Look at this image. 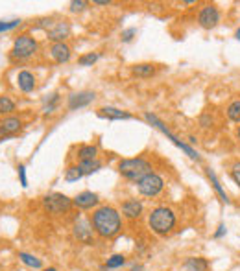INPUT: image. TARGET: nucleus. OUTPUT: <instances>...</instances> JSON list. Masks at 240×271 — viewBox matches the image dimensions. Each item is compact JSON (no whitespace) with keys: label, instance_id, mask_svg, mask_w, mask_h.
<instances>
[{"label":"nucleus","instance_id":"obj_1","mask_svg":"<svg viewBox=\"0 0 240 271\" xmlns=\"http://www.w3.org/2000/svg\"><path fill=\"white\" fill-rule=\"evenodd\" d=\"M91 225L100 238H114L122 231V214L111 205H100L92 210Z\"/></svg>","mask_w":240,"mask_h":271},{"label":"nucleus","instance_id":"obj_2","mask_svg":"<svg viewBox=\"0 0 240 271\" xmlns=\"http://www.w3.org/2000/svg\"><path fill=\"white\" fill-rule=\"evenodd\" d=\"M176 225H177V214L172 207L159 205V207L150 210L148 227L154 234H157V236H168V234L174 232Z\"/></svg>","mask_w":240,"mask_h":271},{"label":"nucleus","instance_id":"obj_3","mask_svg":"<svg viewBox=\"0 0 240 271\" xmlns=\"http://www.w3.org/2000/svg\"><path fill=\"white\" fill-rule=\"evenodd\" d=\"M118 174L128 181H141L144 175H148L154 172L152 163L144 157H132V159H120L118 161Z\"/></svg>","mask_w":240,"mask_h":271},{"label":"nucleus","instance_id":"obj_4","mask_svg":"<svg viewBox=\"0 0 240 271\" xmlns=\"http://www.w3.org/2000/svg\"><path fill=\"white\" fill-rule=\"evenodd\" d=\"M144 120H146V122H148L152 127H155L157 131H161V133H163V135H165L166 139H168V141L174 144V146L179 148V150H181L185 155H189V159H192V161H196V163H201V155H200V153L196 152V150L190 146V144H187V142H183V141H179V139H177V137L174 135V133H172L168 127H166L165 122H163L161 118H157L154 113L146 111V113H144Z\"/></svg>","mask_w":240,"mask_h":271},{"label":"nucleus","instance_id":"obj_5","mask_svg":"<svg viewBox=\"0 0 240 271\" xmlns=\"http://www.w3.org/2000/svg\"><path fill=\"white\" fill-rule=\"evenodd\" d=\"M37 48H39V45H37L35 37H32L30 34H21L13 39L12 57H15L19 61H26L37 54Z\"/></svg>","mask_w":240,"mask_h":271},{"label":"nucleus","instance_id":"obj_6","mask_svg":"<svg viewBox=\"0 0 240 271\" xmlns=\"http://www.w3.org/2000/svg\"><path fill=\"white\" fill-rule=\"evenodd\" d=\"M72 205H74L72 199L61 192H50L43 198V207H45L46 212L52 216L67 214V212L72 209Z\"/></svg>","mask_w":240,"mask_h":271},{"label":"nucleus","instance_id":"obj_7","mask_svg":"<svg viewBox=\"0 0 240 271\" xmlns=\"http://www.w3.org/2000/svg\"><path fill=\"white\" fill-rule=\"evenodd\" d=\"M137 190L144 198H157L165 190V179L159 174L152 172V174L144 175L141 181H137Z\"/></svg>","mask_w":240,"mask_h":271},{"label":"nucleus","instance_id":"obj_8","mask_svg":"<svg viewBox=\"0 0 240 271\" xmlns=\"http://www.w3.org/2000/svg\"><path fill=\"white\" fill-rule=\"evenodd\" d=\"M222 21V13L216 4H203L198 12V24L203 30H214Z\"/></svg>","mask_w":240,"mask_h":271},{"label":"nucleus","instance_id":"obj_9","mask_svg":"<svg viewBox=\"0 0 240 271\" xmlns=\"http://www.w3.org/2000/svg\"><path fill=\"white\" fill-rule=\"evenodd\" d=\"M96 98V92L94 90H78V92H72L67 98V109L69 111H78V109H83L87 105H91Z\"/></svg>","mask_w":240,"mask_h":271},{"label":"nucleus","instance_id":"obj_10","mask_svg":"<svg viewBox=\"0 0 240 271\" xmlns=\"http://www.w3.org/2000/svg\"><path fill=\"white\" fill-rule=\"evenodd\" d=\"M72 232L80 243H85V245L94 243V229L91 225V220H78L72 227Z\"/></svg>","mask_w":240,"mask_h":271},{"label":"nucleus","instance_id":"obj_11","mask_svg":"<svg viewBox=\"0 0 240 271\" xmlns=\"http://www.w3.org/2000/svg\"><path fill=\"white\" fill-rule=\"evenodd\" d=\"M70 32H72L70 24L67 21H59L52 24L50 30H46V39L52 43H65L70 37Z\"/></svg>","mask_w":240,"mask_h":271},{"label":"nucleus","instance_id":"obj_12","mask_svg":"<svg viewBox=\"0 0 240 271\" xmlns=\"http://www.w3.org/2000/svg\"><path fill=\"white\" fill-rule=\"evenodd\" d=\"M120 212H122V216L128 218V220H139L144 212V205L141 199H135V198L124 199V201H122V207H120Z\"/></svg>","mask_w":240,"mask_h":271},{"label":"nucleus","instance_id":"obj_13","mask_svg":"<svg viewBox=\"0 0 240 271\" xmlns=\"http://www.w3.org/2000/svg\"><path fill=\"white\" fill-rule=\"evenodd\" d=\"M72 203L74 207L81 210H92V209H98V203H100V198H98V194L91 192V190H85V192H80L72 199Z\"/></svg>","mask_w":240,"mask_h":271},{"label":"nucleus","instance_id":"obj_14","mask_svg":"<svg viewBox=\"0 0 240 271\" xmlns=\"http://www.w3.org/2000/svg\"><path fill=\"white\" fill-rule=\"evenodd\" d=\"M48 52H50V57L57 65H65L72 57V50H70V46L67 43H52Z\"/></svg>","mask_w":240,"mask_h":271},{"label":"nucleus","instance_id":"obj_15","mask_svg":"<svg viewBox=\"0 0 240 271\" xmlns=\"http://www.w3.org/2000/svg\"><path fill=\"white\" fill-rule=\"evenodd\" d=\"M205 175H207V179L211 181V187L212 190H214V194H216L218 198H220V201L225 205H231V199H229L227 192H225V188L222 187V183L218 181L216 174H214V170L212 168H205Z\"/></svg>","mask_w":240,"mask_h":271},{"label":"nucleus","instance_id":"obj_16","mask_svg":"<svg viewBox=\"0 0 240 271\" xmlns=\"http://www.w3.org/2000/svg\"><path fill=\"white\" fill-rule=\"evenodd\" d=\"M98 116L107 120H132L133 114H130L128 111H122L118 107H113V105H105V107L98 109Z\"/></svg>","mask_w":240,"mask_h":271},{"label":"nucleus","instance_id":"obj_17","mask_svg":"<svg viewBox=\"0 0 240 271\" xmlns=\"http://www.w3.org/2000/svg\"><path fill=\"white\" fill-rule=\"evenodd\" d=\"M21 129H23V120L17 116H6L4 120H0V131L4 135L15 137Z\"/></svg>","mask_w":240,"mask_h":271},{"label":"nucleus","instance_id":"obj_18","mask_svg":"<svg viewBox=\"0 0 240 271\" xmlns=\"http://www.w3.org/2000/svg\"><path fill=\"white\" fill-rule=\"evenodd\" d=\"M35 85H37V81H35V76L30 70H21V72L17 74V87L19 90H23V92H32V90L35 89Z\"/></svg>","mask_w":240,"mask_h":271},{"label":"nucleus","instance_id":"obj_19","mask_svg":"<svg viewBox=\"0 0 240 271\" xmlns=\"http://www.w3.org/2000/svg\"><path fill=\"white\" fill-rule=\"evenodd\" d=\"M209 260L203 258V256H189L185 258L183 267L187 271H209Z\"/></svg>","mask_w":240,"mask_h":271},{"label":"nucleus","instance_id":"obj_20","mask_svg":"<svg viewBox=\"0 0 240 271\" xmlns=\"http://www.w3.org/2000/svg\"><path fill=\"white\" fill-rule=\"evenodd\" d=\"M132 72L137 78H152L155 74V65H152V63H137V65L132 67Z\"/></svg>","mask_w":240,"mask_h":271},{"label":"nucleus","instance_id":"obj_21","mask_svg":"<svg viewBox=\"0 0 240 271\" xmlns=\"http://www.w3.org/2000/svg\"><path fill=\"white\" fill-rule=\"evenodd\" d=\"M92 159H98V146L94 144H81L78 148V161H92Z\"/></svg>","mask_w":240,"mask_h":271},{"label":"nucleus","instance_id":"obj_22","mask_svg":"<svg viewBox=\"0 0 240 271\" xmlns=\"http://www.w3.org/2000/svg\"><path fill=\"white\" fill-rule=\"evenodd\" d=\"M122 265H126V256L124 254H111L107 260H105V264L102 265V271H113V269H120Z\"/></svg>","mask_w":240,"mask_h":271},{"label":"nucleus","instance_id":"obj_23","mask_svg":"<svg viewBox=\"0 0 240 271\" xmlns=\"http://www.w3.org/2000/svg\"><path fill=\"white\" fill-rule=\"evenodd\" d=\"M59 102H61L59 92H52V94H48V96L43 100V113L52 114L54 111H57V107H59Z\"/></svg>","mask_w":240,"mask_h":271},{"label":"nucleus","instance_id":"obj_24","mask_svg":"<svg viewBox=\"0 0 240 271\" xmlns=\"http://www.w3.org/2000/svg\"><path fill=\"white\" fill-rule=\"evenodd\" d=\"M19 260H21L24 265L32 267V269H41V267H43V262H41V258H37L35 254L24 253V251H21V253H19Z\"/></svg>","mask_w":240,"mask_h":271},{"label":"nucleus","instance_id":"obj_25","mask_svg":"<svg viewBox=\"0 0 240 271\" xmlns=\"http://www.w3.org/2000/svg\"><path fill=\"white\" fill-rule=\"evenodd\" d=\"M225 116H227V120L234 122V124H240V100H233L231 103H227Z\"/></svg>","mask_w":240,"mask_h":271},{"label":"nucleus","instance_id":"obj_26","mask_svg":"<svg viewBox=\"0 0 240 271\" xmlns=\"http://www.w3.org/2000/svg\"><path fill=\"white\" fill-rule=\"evenodd\" d=\"M80 164V168L81 172H83V175H92V174H96L98 170L102 168V161L100 159H92V161H81Z\"/></svg>","mask_w":240,"mask_h":271},{"label":"nucleus","instance_id":"obj_27","mask_svg":"<svg viewBox=\"0 0 240 271\" xmlns=\"http://www.w3.org/2000/svg\"><path fill=\"white\" fill-rule=\"evenodd\" d=\"M81 177H85V175H83V172H81L78 163L70 164L69 168L65 170V181H67V183H76V181H80Z\"/></svg>","mask_w":240,"mask_h":271},{"label":"nucleus","instance_id":"obj_28","mask_svg":"<svg viewBox=\"0 0 240 271\" xmlns=\"http://www.w3.org/2000/svg\"><path fill=\"white\" fill-rule=\"evenodd\" d=\"M98 59H100V54H98V52H87V54L78 57V65H80V67H92Z\"/></svg>","mask_w":240,"mask_h":271},{"label":"nucleus","instance_id":"obj_29","mask_svg":"<svg viewBox=\"0 0 240 271\" xmlns=\"http://www.w3.org/2000/svg\"><path fill=\"white\" fill-rule=\"evenodd\" d=\"M15 107L17 105L10 96H0V114H12Z\"/></svg>","mask_w":240,"mask_h":271},{"label":"nucleus","instance_id":"obj_30","mask_svg":"<svg viewBox=\"0 0 240 271\" xmlns=\"http://www.w3.org/2000/svg\"><path fill=\"white\" fill-rule=\"evenodd\" d=\"M21 24V19H13V21H0V34L4 32H12Z\"/></svg>","mask_w":240,"mask_h":271},{"label":"nucleus","instance_id":"obj_31","mask_svg":"<svg viewBox=\"0 0 240 271\" xmlns=\"http://www.w3.org/2000/svg\"><path fill=\"white\" fill-rule=\"evenodd\" d=\"M229 177H231L234 185L240 188V161L233 163V166H231V170H229Z\"/></svg>","mask_w":240,"mask_h":271},{"label":"nucleus","instance_id":"obj_32","mask_svg":"<svg viewBox=\"0 0 240 271\" xmlns=\"http://www.w3.org/2000/svg\"><path fill=\"white\" fill-rule=\"evenodd\" d=\"M89 6L85 0H72L69 4V10L70 13H81V12H85V8Z\"/></svg>","mask_w":240,"mask_h":271},{"label":"nucleus","instance_id":"obj_33","mask_svg":"<svg viewBox=\"0 0 240 271\" xmlns=\"http://www.w3.org/2000/svg\"><path fill=\"white\" fill-rule=\"evenodd\" d=\"M17 174H19V181H21V187L28 188V175H26V166L24 164H19L17 166Z\"/></svg>","mask_w":240,"mask_h":271},{"label":"nucleus","instance_id":"obj_34","mask_svg":"<svg viewBox=\"0 0 240 271\" xmlns=\"http://www.w3.org/2000/svg\"><path fill=\"white\" fill-rule=\"evenodd\" d=\"M135 35H137V28H126V30H122L120 39H122V43H132Z\"/></svg>","mask_w":240,"mask_h":271},{"label":"nucleus","instance_id":"obj_35","mask_svg":"<svg viewBox=\"0 0 240 271\" xmlns=\"http://www.w3.org/2000/svg\"><path fill=\"white\" fill-rule=\"evenodd\" d=\"M200 125L203 127V129H209V127H212L214 125V118H212L211 113H203L200 116Z\"/></svg>","mask_w":240,"mask_h":271},{"label":"nucleus","instance_id":"obj_36","mask_svg":"<svg viewBox=\"0 0 240 271\" xmlns=\"http://www.w3.org/2000/svg\"><path fill=\"white\" fill-rule=\"evenodd\" d=\"M225 234H227V227H225V223H220V225L216 227V231L212 232V238H214V240H222Z\"/></svg>","mask_w":240,"mask_h":271},{"label":"nucleus","instance_id":"obj_37","mask_svg":"<svg viewBox=\"0 0 240 271\" xmlns=\"http://www.w3.org/2000/svg\"><path fill=\"white\" fill-rule=\"evenodd\" d=\"M109 0H94V6H109Z\"/></svg>","mask_w":240,"mask_h":271},{"label":"nucleus","instance_id":"obj_38","mask_svg":"<svg viewBox=\"0 0 240 271\" xmlns=\"http://www.w3.org/2000/svg\"><path fill=\"white\" fill-rule=\"evenodd\" d=\"M130 271H144V265L143 264H133L132 267H130Z\"/></svg>","mask_w":240,"mask_h":271},{"label":"nucleus","instance_id":"obj_39","mask_svg":"<svg viewBox=\"0 0 240 271\" xmlns=\"http://www.w3.org/2000/svg\"><path fill=\"white\" fill-rule=\"evenodd\" d=\"M234 137H236V139L240 141V124L236 125V129H234Z\"/></svg>","mask_w":240,"mask_h":271},{"label":"nucleus","instance_id":"obj_40","mask_svg":"<svg viewBox=\"0 0 240 271\" xmlns=\"http://www.w3.org/2000/svg\"><path fill=\"white\" fill-rule=\"evenodd\" d=\"M234 37H236V41H238V43H240V28L236 30V34H234Z\"/></svg>","mask_w":240,"mask_h":271},{"label":"nucleus","instance_id":"obj_41","mask_svg":"<svg viewBox=\"0 0 240 271\" xmlns=\"http://www.w3.org/2000/svg\"><path fill=\"white\" fill-rule=\"evenodd\" d=\"M41 271H57L56 267H45V269H41Z\"/></svg>","mask_w":240,"mask_h":271}]
</instances>
